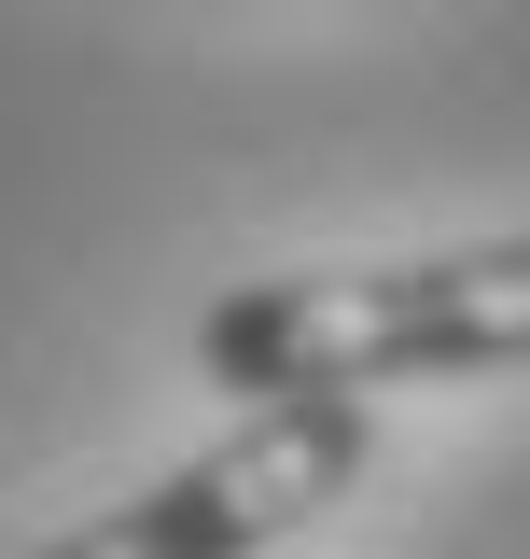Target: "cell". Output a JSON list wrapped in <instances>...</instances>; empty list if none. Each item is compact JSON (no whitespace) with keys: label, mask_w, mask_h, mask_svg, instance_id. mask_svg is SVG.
Returning a JSON list of instances; mask_svg holds the SVG:
<instances>
[{"label":"cell","mask_w":530,"mask_h":559,"mask_svg":"<svg viewBox=\"0 0 530 559\" xmlns=\"http://www.w3.org/2000/svg\"><path fill=\"white\" fill-rule=\"evenodd\" d=\"M363 448H377L363 406H252L224 448L168 462L154 489L98 503L84 532H57L28 559H265V546H293L322 503H349Z\"/></svg>","instance_id":"2"},{"label":"cell","mask_w":530,"mask_h":559,"mask_svg":"<svg viewBox=\"0 0 530 559\" xmlns=\"http://www.w3.org/2000/svg\"><path fill=\"white\" fill-rule=\"evenodd\" d=\"M196 364H209V392H252V406H363L392 378L530 364V238L405 252V266L238 280L196 322Z\"/></svg>","instance_id":"1"}]
</instances>
